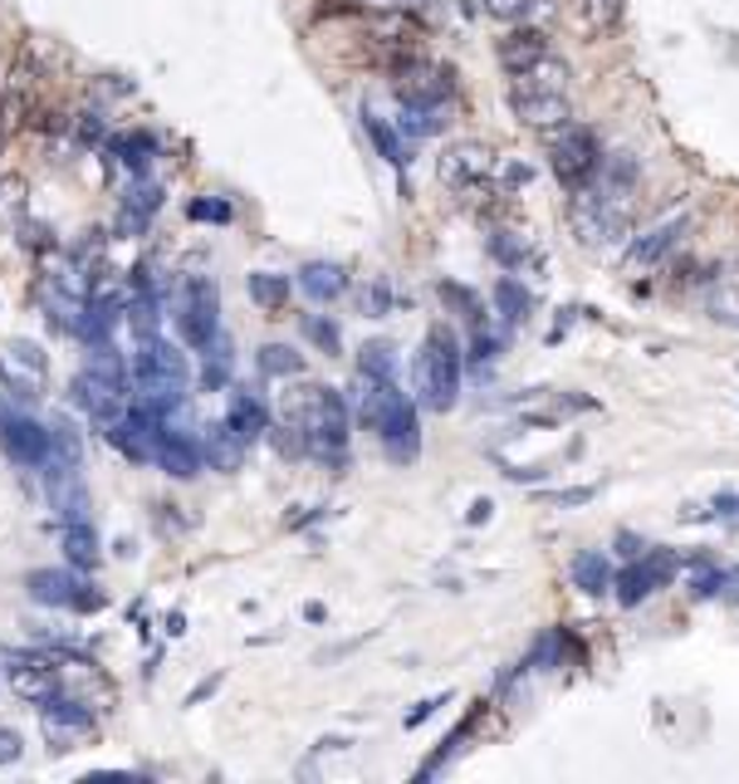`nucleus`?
I'll list each match as a JSON object with an SVG mask.
<instances>
[{
    "mask_svg": "<svg viewBox=\"0 0 739 784\" xmlns=\"http://www.w3.org/2000/svg\"><path fill=\"white\" fill-rule=\"evenodd\" d=\"M10 359L24 363L30 373H40V378H45V349H35L30 339H16V343H10Z\"/></svg>",
    "mask_w": 739,
    "mask_h": 784,
    "instance_id": "nucleus-38",
    "label": "nucleus"
},
{
    "mask_svg": "<svg viewBox=\"0 0 739 784\" xmlns=\"http://www.w3.org/2000/svg\"><path fill=\"white\" fill-rule=\"evenodd\" d=\"M387 310H392V290H387V285H373V290L363 294V314H367V318H382Z\"/></svg>",
    "mask_w": 739,
    "mask_h": 784,
    "instance_id": "nucleus-40",
    "label": "nucleus"
},
{
    "mask_svg": "<svg viewBox=\"0 0 739 784\" xmlns=\"http://www.w3.org/2000/svg\"><path fill=\"white\" fill-rule=\"evenodd\" d=\"M549 171L559 177L563 192L593 187V182L602 177V147H598V138H593V133H583V128H573V122L563 133H553Z\"/></svg>",
    "mask_w": 739,
    "mask_h": 784,
    "instance_id": "nucleus-4",
    "label": "nucleus"
},
{
    "mask_svg": "<svg viewBox=\"0 0 739 784\" xmlns=\"http://www.w3.org/2000/svg\"><path fill=\"white\" fill-rule=\"evenodd\" d=\"M500 353V339L485 334V329H475V343H471V363H490Z\"/></svg>",
    "mask_w": 739,
    "mask_h": 784,
    "instance_id": "nucleus-42",
    "label": "nucleus"
},
{
    "mask_svg": "<svg viewBox=\"0 0 739 784\" xmlns=\"http://www.w3.org/2000/svg\"><path fill=\"white\" fill-rule=\"evenodd\" d=\"M285 422L304 427L309 437V457L324 461L328 471H343L348 465V437H353V412H348V398L324 383H309V388H294L285 392L279 402Z\"/></svg>",
    "mask_w": 739,
    "mask_h": 784,
    "instance_id": "nucleus-1",
    "label": "nucleus"
},
{
    "mask_svg": "<svg viewBox=\"0 0 739 784\" xmlns=\"http://www.w3.org/2000/svg\"><path fill=\"white\" fill-rule=\"evenodd\" d=\"M73 343H83V349H93V343H108V334H114V318H108L98 304H79V314H73Z\"/></svg>",
    "mask_w": 739,
    "mask_h": 784,
    "instance_id": "nucleus-30",
    "label": "nucleus"
},
{
    "mask_svg": "<svg viewBox=\"0 0 739 784\" xmlns=\"http://www.w3.org/2000/svg\"><path fill=\"white\" fill-rule=\"evenodd\" d=\"M461 378H465V353L455 329L431 324L422 339V353H416V388H422L431 412H451L461 402Z\"/></svg>",
    "mask_w": 739,
    "mask_h": 784,
    "instance_id": "nucleus-3",
    "label": "nucleus"
},
{
    "mask_svg": "<svg viewBox=\"0 0 739 784\" xmlns=\"http://www.w3.org/2000/svg\"><path fill=\"white\" fill-rule=\"evenodd\" d=\"M226 422L236 427V432L245 437V441H260L265 432H269V408L255 392H245V388H236L230 392V408H226Z\"/></svg>",
    "mask_w": 739,
    "mask_h": 784,
    "instance_id": "nucleus-17",
    "label": "nucleus"
},
{
    "mask_svg": "<svg viewBox=\"0 0 739 784\" xmlns=\"http://www.w3.org/2000/svg\"><path fill=\"white\" fill-rule=\"evenodd\" d=\"M598 496V486H578V490H559L553 496V506H588V500Z\"/></svg>",
    "mask_w": 739,
    "mask_h": 784,
    "instance_id": "nucleus-45",
    "label": "nucleus"
},
{
    "mask_svg": "<svg viewBox=\"0 0 739 784\" xmlns=\"http://www.w3.org/2000/svg\"><path fill=\"white\" fill-rule=\"evenodd\" d=\"M40 726H45V741L55 745V751H69L73 741H89L98 731V716L89 702H79V696H49L40 702Z\"/></svg>",
    "mask_w": 739,
    "mask_h": 784,
    "instance_id": "nucleus-11",
    "label": "nucleus"
},
{
    "mask_svg": "<svg viewBox=\"0 0 739 784\" xmlns=\"http://www.w3.org/2000/svg\"><path fill=\"white\" fill-rule=\"evenodd\" d=\"M637 545H642V539H637V535H618V555H622V559H637V555H642V549H637Z\"/></svg>",
    "mask_w": 739,
    "mask_h": 784,
    "instance_id": "nucleus-47",
    "label": "nucleus"
},
{
    "mask_svg": "<svg viewBox=\"0 0 739 784\" xmlns=\"http://www.w3.org/2000/svg\"><path fill=\"white\" fill-rule=\"evenodd\" d=\"M16 692L24 696V702H49V696H59V677H55V667H40V661H20L16 667Z\"/></svg>",
    "mask_w": 739,
    "mask_h": 784,
    "instance_id": "nucleus-24",
    "label": "nucleus"
},
{
    "mask_svg": "<svg viewBox=\"0 0 739 784\" xmlns=\"http://www.w3.org/2000/svg\"><path fill=\"white\" fill-rule=\"evenodd\" d=\"M201 447H206V465H216V471H240V461H245V441L236 427L220 416L216 427H206V437H201Z\"/></svg>",
    "mask_w": 739,
    "mask_h": 784,
    "instance_id": "nucleus-16",
    "label": "nucleus"
},
{
    "mask_svg": "<svg viewBox=\"0 0 739 784\" xmlns=\"http://www.w3.org/2000/svg\"><path fill=\"white\" fill-rule=\"evenodd\" d=\"M108 157H118L128 171H147L152 157H157V138L147 128L142 133H114V138H108Z\"/></svg>",
    "mask_w": 739,
    "mask_h": 784,
    "instance_id": "nucleus-19",
    "label": "nucleus"
},
{
    "mask_svg": "<svg viewBox=\"0 0 739 784\" xmlns=\"http://www.w3.org/2000/svg\"><path fill=\"white\" fill-rule=\"evenodd\" d=\"M529 6H539V0H480V10L495 20H520Z\"/></svg>",
    "mask_w": 739,
    "mask_h": 784,
    "instance_id": "nucleus-37",
    "label": "nucleus"
},
{
    "mask_svg": "<svg viewBox=\"0 0 739 784\" xmlns=\"http://www.w3.org/2000/svg\"><path fill=\"white\" fill-rule=\"evenodd\" d=\"M20 755H24V741H20V731L0 726V765H16Z\"/></svg>",
    "mask_w": 739,
    "mask_h": 784,
    "instance_id": "nucleus-41",
    "label": "nucleus"
},
{
    "mask_svg": "<svg viewBox=\"0 0 739 784\" xmlns=\"http://www.w3.org/2000/svg\"><path fill=\"white\" fill-rule=\"evenodd\" d=\"M245 290H250V300L260 304L265 314H279L289 304V275H269V270H255L250 280H245Z\"/></svg>",
    "mask_w": 739,
    "mask_h": 784,
    "instance_id": "nucleus-28",
    "label": "nucleus"
},
{
    "mask_svg": "<svg viewBox=\"0 0 739 784\" xmlns=\"http://www.w3.org/2000/svg\"><path fill=\"white\" fill-rule=\"evenodd\" d=\"M260 373L265 378H294V373H304V353H294L289 343H265V349H260Z\"/></svg>",
    "mask_w": 739,
    "mask_h": 784,
    "instance_id": "nucleus-33",
    "label": "nucleus"
},
{
    "mask_svg": "<svg viewBox=\"0 0 739 784\" xmlns=\"http://www.w3.org/2000/svg\"><path fill=\"white\" fill-rule=\"evenodd\" d=\"M83 367H89L93 378H104V383H114L118 392H128V383H132V363H122V353L114 349V343H93ZM128 398H132V392H128Z\"/></svg>",
    "mask_w": 739,
    "mask_h": 784,
    "instance_id": "nucleus-21",
    "label": "nucleus"
},
{
    "mask_svg": "<svg viewBox=\"0 0 739 784\" xmlns=\"http://www.w3.org/2000/svg\"><path fill=\"white\" fill-rule=\"evenodd\" d=\"M490 171H495V163H490V153L480 143H451L446 153L436 157V177L446 182L451 192H475L490 182Z\"/></svg>",
    "mask_w": 739,
    "mask_h": 784,
    "instance_id": "nucleus-12",
    "label": "nucleus"
},
{
    "mask_svg": "<svg viewBox=\"0 0 739 784\" xmlns=\"http://www.w3.org/2000/svg\"><path fill=\"white\" fill-rule=\"evenodd\" d=\"M573 584L583 588V594H608V588H612V569H608V559L593 555V549H583V555L573 559Z\"/></svg>",
    "mask_w": 739,
    "mask_h": 784,
    "instance_id": "nucleus-32",
    "label": "nucleus"
},
{
    "mask_svg": "<svg viewBox=\"0 0 739 784\" xmlns=\"http://www.w3.org/2000/svg\"><path fill=\"white\" fill-rule=\"evenodd\" d=\"M490 510H495L490 500H475V506H471V525H485V520H490Z\"/></svg>",
    "mask_w": 739,
    "mask_h": 784,
    "instance_id": "nucleus-49",
    "label": "nucleus"
},
{
    "mask_svg": "<svg viewBox=\"0 0 739 784\" xmlns=\"http://www.w3.org/2000/svg\"><path fill=\"white\" fill-rule=\"evenodd\" d=\"M132 383H138V392H181L187 388V359H181V349L167 339L138 343V353H132Z\"/></svg>",
    "mask_w": 739,
    "mask_h": 784,
    "instance_id": "nucleus-8",
    "label": "nucleus"
},
{
    "mask_svg": "<svg viewBox=\"0 0 739 784\" xmlns=\"http://www.w3.org/2000/svg\"><path fill=\"white\" fill-rule=\"evenodd\" d=\"M622 10H627V0H583V6H578V30H583L588 40L612 35L622 24Z\"/></svg>",
    "mask_w": 739,
    "mask_h": 784,
    "instance_id": "nucleus-22",
    "label": "nucleus"
},
{
    "mask_svg": "<svg viewBox=\"0 0 739 784\" xmlns=\"http://www.w3.org/2000/svg\"><path fill=\"white\" fill-rule=\"evenodd\" d=\"M299 290H304V300H314V304H334L338 294L348 290V270L338 261H309L299 270Z\"/></svg>",
    "mask_w": 739,
    "mask_h": 784,
    "instance_id": "nucleus-15",
    "label": "nucleus"
},
{
    "mask_svg": "<svg viewBox=\"0 0 739 784\" xmlns=\"http://www.w3.org/2000/svg\"><path fill=\"white\" fill-rule=\"evenodd\" d=\"M490 251H495L500 261H504V270H514V265H520V241H510V236H504V231H500L495 241H490Z\"/></svg>",
    "mask_w": 739,
    "mask_h": 784,
    "instance_id": "nucleus-43",
    "label": "nucleus"
},
{
    "mask_svg": "<svg viewBox=\"0 0 739 784\" xmlns=\"http://www.w3.org/2000/svg\"><path fill=\"white\" fill-rule=\"evenodd\" d=\"M65 555H69L73 569H93V564H98V535H93L89 520H69L65 525Z\"/></svg>",
    "mask_w": 739,
    "mask_h": 784,
    "instance_id": "nucleus-29",
    "label": "nucleus"
},
{
    "mask_svg": "<svg viewBox=\"0 0 739 784\" xmlns=\"http://www.w3.org/2000/svg\"><path fill=\"white\" fill-rule=\"evenodd\" d=\"M24 588H30V598L45 608H73V612L104 608V594H98L89 579H79V569H35L30 579H24Z\"/></svg>",
    "mask_w": 739,
    "mask_h": 784,
    "instance_id": "nucleus-7",
    "label": "nucleus"
},
{
    "mask_svg": "<svg viewBox=\"0 0 739 784\" xmlns=\"http://www.w3.org/2000/svg\"><path fill=\"white\" fill-rule=\"evenodd\" d=\"M128 329H132V339L147 343V339H157V329H162V294H152V290H138L128 300Z\"/></svg>",
    "mask_w": 739,
    "mask_h": 784,
    "instance_id": "nucleus-20",
    "label": "nucleus"
},
{
    "mask_svg": "<svg viewBox=\"0 0 739 784\" xmlns=\"http://www.w3.org/2000/svg\"><path fill=\"white\" fill-rule=\"evenodd\" d=\"M441 702H446V692H441V696H431V702H422V706H416L412 716H406V726H422V721H426V716H431V710H436Z\"/></svg>",
    "mask_w": 739,
    "mask_h": 784,
    "instance_id": "nucleus-46",
    "label": "nucleus"
},
{
    "mask_svg": "<svg viewBox=\"0 0 739 784\" xmlns=\"http://www.w3.org/2000/svg\"><path fill=\"white\" fill-rule=\"evenodd\" d=\"M216 686H220V677H206V682H201V686H196V692L187 696V706H196V702H206V696H211V692H216Z\"/></svg>",
    "mask_w": 739,
    "mask_h": 784,
    "instance_id": "nucleus-48",
    "label": "nucleus"
},
{
    "mask_svg": "<svg viewBox=\"0 0 739 784\" xmlns=\"http://www.w3.org/2000/svg\"><path fill=\"white\" fill-rule=\"evenodd\" d=\"M681 231H686V216L661 220V226H651L647 236H637V241H632V251H627V261H632V265H657L661 255H667L671 245H676V236H681Z\"/></svg>",
    "mask_w": 739,
    "mask_h": 784,
    "instance_id": "nucleus-18",
    "label": "nucleus"
},
{
    "mask_svg": "<svg viewBox=\"0 0 739 784\" xmlns=\"http://www.w3.org/2000/svg\"><path fill=\"white\" fill-rule=\"evenodd\" d=\"M358 416L367 432H377L382 451L392 461H416V451H422V416H416V402L397 383H367L363 378Z\"/></svg>",
    "mask_w": 739,
    "mask_h": 784,
    "instance_id": "nucleus-2",
    "label": "nucleus"
},
{
    "mask_svg": "<svg viewBox=\"0 0 739 784\" xmlns=\"http://www.w3.org/2000/svg\"><path fill=\"white\" fill-rule=\"evenodd\" d=\"M510 79H524L529 89H544V94H569V79H573V69L563 65V59H559V55H553V49H549V55L539 59L534 69H524V74H510Z\"/></svg>",
    "mask_w": 739,
    "mask_h": 784,
    "instance_id": "nucleus-26",
    "label": "nucleus"
},
{
    "mask_svg": "<svg viewBox=\"0 0 739 784\" xmlns=\"http://www.w3.org/2000/svg\"><path fill=\"white\" fill-rule=\"evenodd\" d=\"M495 55H500V69H504V74H524V69H534L539 59L549 55V35H544V30H529V24H524V30H510V35H504Z\"/></svg>",
    "mask_w": 739,
    "mask_h": 784,
    "instance_id": "nucleus-14",
    "label": "nucleus"
},
{
    "mask_svg": "<svg viewBox=\"0 0 739 784\" xmlns=\"http://www.w3.org/2000/svg\"><path fill=\"white\" fill-rule=\"evenodd\" d=\"M363 128H367V138H373L377 147V157L382 163H392V167H406L412 157H406V143H402V128H392V122H382L373 108H363Z\"/></svg>",
    "mask_w": 739,
    "mask_h": 784,
    "instance_id": "nucleus-23",
    "label": "nucleus"
},
{
    "mask_svg": "<svg viewBox=\"0 0 739 784\" xmlns=\"http://www.w3.org/2000/svg\"><path fill=\"white\" fill-rule=\"evenodd\" d=\"M676 569H681L676 549H651V555H637V559H627L622 574L612 579V594H618L622 608H637V604H647L657 588H667L676 579Z\"/></svg>",
    "mask_w": 739,
    "mask_h": 784,
    "instance_id": "nucleus-6",
    "label": "nucleus"
},
{
    "mask_svg": "<svg viewBox=\"0 0 739 784\" xmlns=\"http://www.w3.org/2000/svg\"><path fill=\"white\" fill-rule=\"evenodd\" d=\"M177 324H181V339H187L196 353L220 334V290H216L211 275H191L187 285H181Z\"/></svg>",
    "mask_w": 739,
    "mask_h": 784,
    "instance_id": "nucleus-5",
    "label": "nucleus"
},
{
    "mask_svg": "<svg viewBox=\"0 0 739 784\" xmlns=\"http://www.w3.org/2000/svg\"><path fill=\"white\" fill-rule=\"evenodd\" d=\"M358 378H367V383H392L397 378V353H392V343L382 339H367L358 349Z\"/></svg>",
    "mask_w": 739,
    "mask_h": 784,
    "instance_id": "nucleus-27",
    "label": "nucleus"
},
{
    "mask_svg": "<svg viewBox=\"0 0 739 784\" xmlns=\"http://www.w3.org/2000/svg\"><path fill=\"white\" fill-rule=\"evenodd\" d=\"M187 216L191 220H206V226H230V220H236V206H230L226 196H191Z\"/></svg>",
    "mask_w": 739,
    "mask_h": 784,
    "instance_id": "nucleus-35",
    "label": "nucleus"
},
{
    "mask_svg": "<svg viewBox=\"0 0 739 784\" xmlns=\"http://www.w3.org/2000/svg\"><path fill=\"white\" fill-rule=\"evenodd\" d=\"M167 633H171V637L187 633V618H181V612H171V618H167Z\"/></svg>",
    "mask_w": 739,
    "mask_h": 784,
    "instance_id": "nucleus-51",
    "label": "nucleus"
},
{
    "mask_svg": "<svg viewBox=\"0 0 739 784\" xmlns=\"http://www.w3.org/2000/svg\"><path fill=\"white\" fill-rule=\"evenodd\" d=\"M720 588H725V574L716 569V564H700V569L691 574V598H716L720 594Z\"/></svg>",
    "mask_w": 739,
    "mask_h": 784,
    "instance_id": "nucleus-36",
    "label": "nucleus"
},
{
    "mask_svg": "<svg viewBox=\"0 0 739 784\" xmlns=\"http://www.w3.org/2000/svg\"><path fill=\"white\" fill-rule=\"evenodd\" d=\"M510 108H514V118H520L529 133H563V128L573 122L569 94L529 89L524 79H510Z\"/></svg>",
    "mask_w": 739,
    "mask_h": 784,
    "instance_id": "nucleus-10",
    "label": "nucleus"
},
{
    "mask_svg": "<svg viewBox=\"0 0 739 784\" xmlns=\"http://www.w3.org/2000/svg\"><path fill=\"white\" fill-rule=\"evenodd\" d=\"M299 329H304V339H309L318 353H328V359H334V353H343V339H338V324H334V318H324V314H304V318H299Z\"/></svg>",
    "mask_w": 739,
    "mask_h": 784,
    "instance_id": "nucleus-34",
    "label": "nucleus"
},
{
    "mask_svg": "<svg viewBox=\"0 0 739 784\" xmlns=\"http://www.w3.org/2000/svg\"><path fill=\"white\" fill-rule=\"evenodd\" d=\"M201 388H226L230 383V363H236V343H230L226 334H216L211 343H206V349H201Z\"/></svg>",
    "mask_w": 739,
    "mask_h": 784,
    "instance_id": "nucleus-25",
    "label": "nucleus"
},
{
    "mask_svg": "<svg viewBox=\"0 0 739 784\" xmlns=\"http://www.w3.org/2000/svg\"><path fill=\"white\" fill-rule=\"evenodd\" d=\"M79 138H83V143H104V138H108L104 114H83V118H79Z\"/></svg>",
    "mask_w": 739,
    "mask_h": 784,
    "instance_id": "nucleus-44",
    "label": "nucleus"
},
{
    "mask_svg": "<svg viewBox=\"0 0 739 784\" xmlns=\"http://www.w3.org/2000/svg\"><path fill=\"white\" fill-rule=\"evenodd\" d=\"M716 510H720V514H739V496H720Z\"/></svg>",
    "mask_w": 739,
    "mask_h": 784,
    "instance_id": "nucleus-50",
    "label": "nucleus"
},
{
    "mask_svg": "<svg viewBox=\"0 0 739 784\" xmlns=\"http://www.w3.org/2000/svg\"><path fill=\"white\" fill-rule=\"evenodd\" d=\"M363 6H397V0H363Z\"/></svg>",
    "mask_w": 739,
    "mask_h": 784,
    "instance_id": "nucleus-52",
    "label": "nucleus"
},
{
    "mask_svg": "<svg viewBox=\"0 0 739 784\" xmlns=\"http://www.w3.org/2000/svg\"><path fill=\"white\" fill-rule=\"evenodd\" d=\"M495 304H500V314L510 318V329L514 324H524L529 310H534V300H529V290L514 280V270H504L500 275V285H495Z\"/></svg>",
    "mask_w": 739,
    "mask_h": 784,
    "instance_id": "nucleus-31",
    "label": "nucleus"
},
{
    "mask_svg": "<svg viewBox=\"0 0 739 784\" xmlns=\"http://www.w3.org/2000/svg\"><path fill=\"white\" fill-rule=\"evenodd\" d=\"M152 461L162 465L171 481H191V476H201V465H206V447H201V437H191V432H181V427L162 422L157 447H152Z\"/></svg>",
    "mask_w": 739,
    "mask_h": 784,
    "instance_id": "nucleus-13",
    "label": "nucleus"
},
{
    "mask_svg": "<svg viewBox=\"0 0 739 784\" xmlns=\"http://www.w3.org/2000/svg\"><path fill=\"white\" fill-rule=\"evenodd\" d=\"M24 202V177H0V212H20Z\"/></svg>",
    "mask_w": 739,
    "mask_h": 784,
    "instance_id": "nucleus-39",
    "label": "nucleus"
},
{
    "mask_svg": "<svg viewBox=\"0 0 739 784\" xmlns=\"http://www.w3.org/2000/svg\"><path fill=\"white\" fill-rule=\"evenodd\" d=\"M0 447L6 457L24 465V471H40V465L55 457V427L35 422L24 412H0Z\"/></svg>",
    "mask_w": 739,
    "mask_h": 784,
    "instance_id": "nucleus-9",
    "label": "nucleus"
}]
</instances>
